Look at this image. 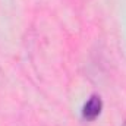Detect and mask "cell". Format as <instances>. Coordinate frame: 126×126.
<instances>
[{
    "instance_id": "cell-1",
    "label": "cell",
    "mask_w": 126,
    "mask_h": 126,
    "mask_svg": "<svg viewBox=\"0 0 126 126\" xmlns=\"http://www.w3.org/2000/svg\"><path fill=\"white\" fill-rule=\"evenodd\" d=\"M103 110V100L98 94H93L82 107V119L87 122H94L101 114Z\"/></svg>"
},
{
    "instance_id": "cell-2",
    "label": "cell",
    "mask_w": 126,
    "mask_h": 126,
    "mask_svg": "<svg viewBox=\"0 0 126 126\" xmlns=\"http://www.w3.org/2000/svg\"><path fill=\"white\" fill-rule=\"evenodd\" d=\"M123 126H126V120H125V123H123Z\"/></svg>"
}]
</instances>
